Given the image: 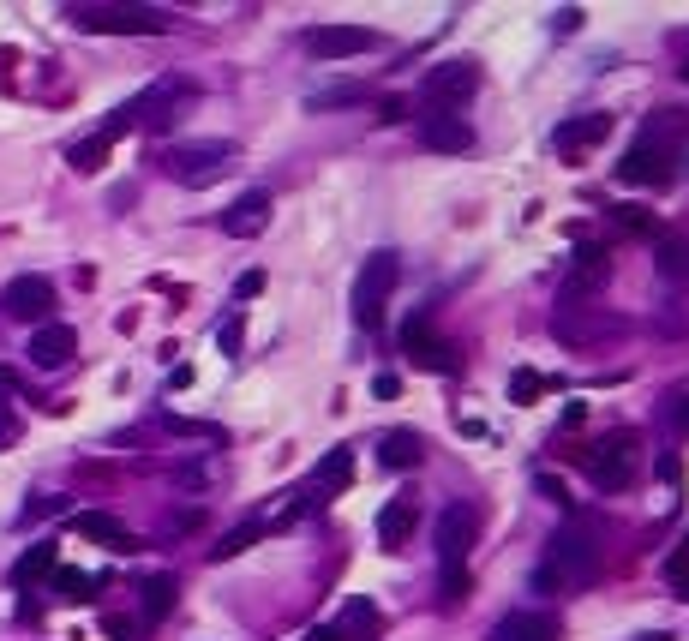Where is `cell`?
<instances>
[{
    "instance_id": "obj_27",
    "label": "cell",
    "mask_w": 689,
    "mask_h": 641,
    "mask_svg": "<svg viewBox=\"0 0 689 641\" xmlns=\"http://www.w3.org/2000/svg\"><path fill=\"white\" fill-rule=\"evenodd\" d=\"M48 588H54V600L84 606V600L96 594V576H84V570H54V576H48Z\"/></svg>"
},
{
    "instance_id": "obj_4",
    "label": "cell",
    "mask_w": 689,
    "mask_h": 641,
    "mask_svg": "<svg viewBox=\"0 0 689 641\" xmlns=\"http://www.w3.org/2000/svg\"><path fill=\"white\" fill-rule=\"evenodd\" d=\"M78 30H108V36H162L168 12L162 6H66Z\"/></svg>"
},
{
    "instance_id": "obj_12",
    "label": "cell",
    "mask_w": 689,
    "mask_h": 641,
    "mask_svg": "<svg viewBox=\"0 0 689 641\" xmlns=\"http://www.w3.org/2000/svg\"><path fill=\"white\" fill-rule=\"evenodd\" d=\"M192 96V84H180V78H162V84H150L144 96H132L126 108H132V126H150V132H162V126H174L180 114V102Z\"/></svg>"
},
{
    "instance_id": "obj_19",
    "label": "cell",
    "mask_w": 689,
    "mask_h": 641,
    "mask_svg": "<svg viewBox=\"0 0 689 641\" xmlns=\"http://www.w3.org/2000/svg\"><path fill=\"white\" fill-rule=\"evenodd\" d=\"M612 276V246H600V240H582L576 252H570V288L582 294V288H600Z\"/></svg>"
},
{
    "instance_id": "obj_2",
    "label": "cell",
    "mask_w": 689,
    "mask_h": 641,
    "mask_svg": "<svg viewBox=\"0 0 689 641\" xmlns=\"http://www.w3.org/2000/svg\"><path fill=\"white\" fill-rule=\"evenodd\" d=\"M234 162H240V150H234L228 138H198V144H168V150H156V168H162L168 180H180V186H210V180H222Z\"/></svg>"
},
{
    "instance_id": "obj_31",
    "label": "cell",
    "mask_w": 689,
    "mask_h": 641,
    "mask_svg": "<svg viewBox=\"0 0 689 641\" xmlns=\"http://www.w3.org/2000/svg\"><path fill=\"white\" fill-rule=\"evenodd\" d=\"M240 342H246V318L228 312V318L216 324V348H222V354H240Z\"/></svg>"
},
{
    "instance_id": "obj_40",
    "label": "cell",
    "mask_w": 689,
    "mask_h": 641,
    "mask_svg": "<svg viewBox=\"0 0 689 641\" xmlns=\"http://www.w3.org/2000/svg\"><path fill=\"white\" fill-rule=\"evenodd\" d=\"M0 396H18V372H6V366H0Z\"/></svg>"
},
{
    "instance_id": "obj_6",
    "label": "cell",
    "mask_w": 689,
    "mask_h": 641,
    "mask_svg": "<svg viewBox=\"0 0 689 641\" xmlns=\"http://www.w3.org/2000/svg\"><path fill=\"white\" fill-rule=\"evenodd\" d=\"M582 474H588L600 492H624V486L636 480V438H630V432H612V438L588 444V450H582Z\"/></svg>"
},
{
    "instance_id": "obj_25",
    "label": "cell",
    "mask_w": 689,
    "mask_h": 641,
    "mask_svg": "<svg viewBox=\"0 0 689 641\" xmlns=\"http://www.w3.org/2000/svg\"><path fill=\"white\" fill-rule=\"evenodd\" d=\"M264 534H270V522H264V516H258V522H240L234 534H222V546H210V564H228V558H240V552H246V546H258Z\"/></svg>"
},
{
    "instance_id": "obj_8",
    "label": "cell",
    "mask_w": 689,
    "mask_h": 641,
    "mask_svg": "<svg viewBox=\"0 0 689 641\" xmlns=\"http://www.w3.org/2000/svg\"><path fill=\"white\" fill-rule=\"evenodd\" d=\"M402 354H408L420 372H438V378H450V372L462 366L456 342H450V336H438V330H432V318H414V324L402 330Z\"/></svg>"
},
{
    "instance_id": "obj_3",
    "label": "cell",
    "mask_w": 689,
    "mask_h": 641,
    "mask_svg": "<svg viewBox=\"0 0 689 641\" xmlns=\"http://www.w3.org/2000/svg\"><path fill=\"white\" fill-rule=\"evenodd\" d=\"M396 282H402V258H396V252H372V258L360 264V276H354V324L378 330V324H384V306H390V294H396Z\"/></svg>"
},
{
    "instance_id": "obj_17",
    "label": "cell",
    "mask_w": 689,
    "mask_h": 641,
    "mask_svg": "<svg viewBox=\"0 0 689 641\" xmlns=\"http://www.w3.org/2000/svg\"><path fill=\"white\" fill-rule=\"evenodd\" d=\"M612 138V114H576V120H564L558 132H552V144L564 150V156H576V150H588V144H606Z\"/></svg>"
},
{
    "instance_id": "obj_37",
    "label": "cell",
    "mask_w": 689,
    "mask_h": 641,
    "mask_svg": "<svg viewBox=\"0 0 689 641\" xmlns=\"http://www.w3.org/2000/svg\"><path fill=\"white\" fill-rule=\"evenodd\" d=\"M672 432L689 438V390H684V396H672Z\"/></svg>"
},
{
    "instance_id": "obj_35",
    "label": "cell",
    "mask_w": 689,
    "mask_h": 641,
    "mask_svg": "<svg viewBox=\"0 0 689 641\" xmlns=\"http://www.w3.org/2000/svg\"><path fill=\"white\" fill-rule=\"evenodd\" d=\"M102 630H108L114 641H138V630H144V624H132V618H102Z\"/></svg>"
},
{
    "instance_id": "obj_34",
    "label": "cell",
    "mask_w": 689,
    "mask_h": 641,
    "mask_svg": "<svg viewBox=\"0 0 689 641\" xmlns=\"http://www.w3.org/2000/svg\"><path fill=\"white\" fill-rule=\"evenodd\" d=\"M666 576H672V588H678V582H684V576H689V534H684V540H678V552L666 558Z\"/></svg>"
},
{
    "instance_id": "obj_36",
    "label": "cell",
    "mask_w": 689,
    "mask_h": 641,
    "mask_svg": "<svg viewBox=\"0 0 689 641\" xmlns=\"http://www.w3.org/2000/svg\"><path fill=\"white\" fill-rule=\"evenodd\" d=\"M252 294H264V270H246V276L234 282V300H252Z\"/></svg>"
},
{
    "instance_id": "obj_26",
    "label": "cell",
    "mask_w": 689,
    "mask_h": 641,
    "mask_svg": "<svg viewBox=\"0 0 689 641\" xmlns=\"http://www.w3.org/2000/svg\"><path fill=\"white\" fill-rule=\"evenodd\" d=\"M138 594H144V624H156V618H168V612H174V600H180V582H174V576H150Z\"/></svg>"
},
{
    "instance_id": "obj_30",
    "label": "cell",
    "mask_w": 689,
    "mask_h": 641,
    "mask_svg": "<svg viewBox=\"0 0 689 641\" xmlns=\"http://www.w3.org/2000/svg\"><path fill=\"white\" fill-rule=\"evenodd\" d=\"M612 216H618V222H624L630 234H660V222H654V210H642V204H618Z\"/></svg>"
},
{
    "instance_id": "obj_11",
    "label": "cell",
    "mask_w": 689,
    "mask_h": 641,
    "mask_svg": "<svg viewBox=\"0 0 689 641\" xmlns=\"http://www.w3.org/2000/svg\"><path fill=\"white\" fill-rule=\"evenodd\" d=\"M474 534H480V516L468 504L438 510V570H462L468 552H474Z\"/></svg>"
},
{
    "instance_id": "obj_21",
    "label": "cell",
    "mask_w": 689,
    "mask_h": 641,
    "mask_svg": "<svg viewBox=\"0 0 689 641\" xmlns=\"http://www.w3.org/2000/svg\"><path fill=\"white\" fill-rule=\"evenodd\" d=\"M420 456H426V438H420V432H408V426H396V432H384V438H378V462H384V468H396V474H402V468H420Z\"/></svg>"
},
{
    "instance_id": "obj_14",
    "label": "cell",
    "mask_w": 689,
    "mask_h": 641,
    "mask_svg": "<svg viewBox=\"0 0 689 641\" xmlns=\"http://www.w3.org/2000/svg\"><path fill=\"white\" fill-rule=\"evenodd\" d=\"M306 48L318 60H348V54L372 48V30H360V24H318V30H306Z\"/></svg>"
},
{
    "instance_id": "obj_20",
    "label": "cell",
    "mask_w": 689,
    "mask_h": 641,
    "mask_svg": "<svg viewBox=\"0 0 689 641\" xmlns=\"http://www.w3.org/2000/svg\"><path fill=\"white\" fill-rule=\"evenodd\" d=\"M492 641H558V618L552 612H510L492 624Z\"/></svg>"
},
{
    "instance_id": "obj_9",
    "label": "cell",
    "mask_w": 689,
    "mask_h": 641,
    "mask_svg": "<svg viewBox=\"0 0 689 641\" xmlns=\"http://www.w3.org/2000/svg\"><path fill=\"white\" fill-rule=\"evenodd\" d=\"M0 312H6L12 324H48V312H54V282H48V276H12V282L0 288Z\"/></svg>"
},
{
    "instance_id": "obj_32",
    "label": "cell",
    "mask_w": 689,
    "mask_h": 641,
    "mask_svg": "<svg viewBox=\"0 0 689 641\" xmlns=\"http://www.w3.org/2000/svg\"><path fill=\"white\" fill-rule=\"evenodd\" d=\"M540 390H546V378H540V372H528V366L510 378V402H534Z\"/></svg>"
},
{
    "instance_id": "obj_5",
    "label": "cell",
    "mask_w": 689,
    "mask_h": 641,
    "mask_svg": "<svg viewBox=\"0 0 689 641\" xmlns=\"http://www.w3.org/2000/svg\"><path fill=\"white\" fill-rule=\"evenodd\" d=\"M348 480H354V456H348V450H330V456H324V468H318V474L294 492V504H288L282 516H270V528H282V522H300V516L324 510L336 492H348Z\"/></svg>"
},
{
    "instance_id": "obj_39",
    "label": "cell",
    "mask_w": 689,
    "mask_h": 641,
    "mask_svg": "<svg viewBox=\"0 0 689 641\" xmlns=\"http://www.w3.org/2000/svg\"><path fill=\"white\" fill-rule=\"evenodd\" d=\"M60 504H66V498H30V504H24V516H54Z\"/></svg>"
},
{
    "instance_id": "obj_23",
    "label": "cell",
    "mask_w": 689,
    "mask_h": 641,
    "mask_svg": "<svg viewBox=\"0 0 689 641\" xmlns=\"http://www.w3.org/2000/svg\"><path fill=\"white\" fill-rule=\"evenodd\" d=\"M60 570V552L54 546H30L18 564H12V588H36V582H48Z\"/></svg>"
},
{
    "instance_id": "obj_18",
    "label": "cell",
    "mask_w": 689,
    "mask_h": 641,
    "mask_svg": "<svg viewBox=\"0 0 689 641\" xmlns=\"http://www.w3.org/2000/svg\"><path fill=\"white\" fill-rule=\"evenodd\" d=\"M420 144H432V150H450V156H462V150L474 144V126H468L462 114H426V120H420Z\"/></svg>"
},
{
    "instance_id": "obj_28",
    "label": "cell",
    "mask_w": 689,
    "mask_h": 641,
    "mask_svg": "<svg viewBox=\"0 0 689 641\" xmlns=\"http://www.w3.org/2000/svg\"><path fill=\"white\" fill-rule=\"evenodd\" d=\"M108 150H114V144H108V138H78V144H72V150H66V162H72V168H78V174H96V168H102V162H108Z\"/></svg>"
},
{
    "instance_id": "obj_41",
    "label": "cell",
    "mask_w": 689,
    "mask_h": 641,
    "mask_svg": "<svg viewBox=\"0 0 689 641\" xmlns=\"http://www.w3.org/2000/svg\"><path fill=\"white\" fill-rule=\"evenodd\" d=\"M678 72H684V78H689V48H684V66H678Z\"/></svg>"
},
{
    "instance_id": "obj_29",
    "label": "cell",
    "mask_w": 689,
    "mask_h": 641,
    "mask_svg": "<svg viewBox=\"0 0 689 641\" xmlns=\"http://www.w3.org/2000/svg\"><path fill=\"white\" fill-rule=\"evenodd\" d=\"M660 270L684 282L689 276V240H660Z\"/></svg>"
},
{
    "instance_id": "obj_13",
    "label": "cell",
    "mask_w": 689,
    "mask_h": 641,
    "mask_svg": "<svg viewBox=\"0 0 689 641\" xmlns=\"http://www.w3.org/2000/svg\"><path fill=\"white\" fill-rule=\"evenodd\" d=\"M270 186H252V192H240L228 210H222V234L228 240H258L264 228H270Z\"/></svg>"
},
{
    "instance_id": "obj_7",
    "label": "cell",
    "mask_w": 689,
    "mask_h": 641,
    "mask_svg": "<svg viewBox=\"0 0 689 641\" xmlns=\"http://www.w3.org/2000/svg\"><path fill=\"white\" fill-rule=\"evenodd\" d=\"M420 90H426V102H432L438 114H456V108L480 90V66H474V60H444V66L426 72Z\"/></svg>"
},
{
    "instance_id": "obj_16",
    "label": "cell",
    "mask_w": 689,
    "mask_h": 641,
    "mask_svg": "<svg viewBox=\"0 0 689 641\" xmlns=\"http://www.w3.org/2000/svg\"><path fill=\"white\" fill-rule=\"evenodd\" d=\"M72 528L84 534V540H96V546H108V552H120V558H132V552H144V540L126 528V522H114V516H102V510H84V516H72Z\"/></svg>"
},
{
    "instance_id": "obj_42",
    "label": "cell",
    "mask_w": 689,
    "mask_h": 641,
    "mask_svg": "<svg viewBox=\"0 0 689 641\" xmlns=\"http://www.w3.org/2000/svg\"><path fill=\"white\" fill-rule=\"evenodd\" d=\"M642 641H672V636H642Z\"/></svg>"
},
{
    "instance_id": "obj_33",
    "label": "cell",
    "mask_w": 689,
    "mask_h": 641,
    "mask_svg": "<svg viewBox=\"0 0 689 641\" xmlns=\"http://www.w3.org/2000/svg\"><path fill=\"white\" fill-rule=\"evenodd\" d=\"M18 432H24V426H18L12 402H0V450H12V444H18Z\"/></svg>"
},
{
    "instance_id": "obj_15",
    "label": "cell",
    "mask_w": 689,
    "mask_h": 641,
    "mask_svg": "<svg viewBox=\"0 0 689 641\" xmlns=\"http://www.w3.org/2000/svg\"><path fill=\"white\" fill-rule=\"evenodd\" d=\"M30 366H42V372H54V366H66L72 354H78V330L72 324H36V336H30Z\"/></svg>"
},
{
    "instance_id": "obj_10",
    "label": "cell",
    "mask_w": 689,
    "mask_h": 641,
    "mask_svg": "<svg viewBox=\"0 0 689 641\" xmlns=\"http://www.w3.org/2000/svg\"><path fill=\"white\" fill-rule=\"evenodd\" d=\"M618 180L624 186H666L672 180V144L666 138H636L618 162Z\"/></svg>"
},
{
    "instance_id": "obj_1",
    "label": "cell",
    "mask_w": 689,
    "mask_h": 641,
    "mask_svg": "<svg viewBox=\"0 0 689 641\" xmlns=\"http://www.w3.org/2000/svg\"><path fill=\"white\" fill-rule=\"evenodd\" d=\"M540 582H558V588H588L600 582V528L588 516H570L552 546H546V564H540Z\"/></svg>"
},
{
    "instance_id": "obj_22",
    "label": "cell",
    "mask_w": 689,
    "mask_h": 641,
    "mask_svg": "<svg viewBox=\"0 0 689 641\" xmlns=\"http://www.w3.org/2000/svg\"><path fill=\"white\" fill-rule=\"evenodd\" d=\"M414 522H420V504H414V498H390V504L378 510V540L396 552V546L414 534Z\"/></svg>"
},
{
    "instance_id": "obj_24",
    "label": "cell",
    "mask_w": 689,
    "mask_h": 641,
    "mask_svg": "<svg viewBox=\"0 0 689 641\" xmlns=\"http://www.w3.org/2000/svg\"><path fill=\"white\" fill-rule=\"evenodd\" d=\"M366 102V84H318L306 90V108L312 114H330V108H360Z\"/></svg>"
},
{
    "instance_id": "obj_38",
    "label": "cell",
    "mask_w": 689,
    "mask_h": 641,
    "mask_svg": "<svg viewBox=\"0 0 689 641\" xmlns=\"http://www.w3.org/2000/svg\"><path fill=\"white\" fill-rule=\"evenodd\" d=\"M372 390L390 402V396H402V378H396V372H378V378H372Z\"/></svg>"
}]
</instances>
